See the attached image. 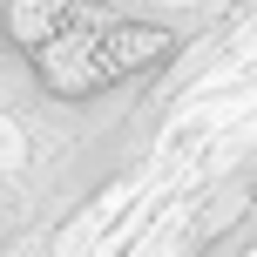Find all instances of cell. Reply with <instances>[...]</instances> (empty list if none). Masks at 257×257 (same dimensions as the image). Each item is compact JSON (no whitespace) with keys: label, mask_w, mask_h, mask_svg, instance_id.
Returning a JSON list of instances; mask_svg holds the SVG:
<instances>
[{"label":"cell","mask_w":257,"mask_h":257,"mask_svg":"<svg viewBox=\"0 0 257 257\" xmlns=\"http://www.w3.org/2000/svg\"><path fill=\"white\" fill-rule=\"evenodd\" d=\"M176 54V34L156 21H122V14H102V7H81L61 34L48 41L41 54H27L41 75V88L61 95V102H88V95H108L122 81L149 75Z\"/></svg>","instance_id":"1"},{"label":"cell","mask_w":257,"mask_h":257,"mask_svg":"<svg viewBox=\"0 0 257 257\" xmlns=\"http://www.w3.org/2000/svg\"><path fill=\"white\" fill-rule=\"evenodd\" d=\"M81 7H88V0H7V7H0V34H7V48L41 54Z\"/></svg>","instance_id":"2"}]
</instances>
